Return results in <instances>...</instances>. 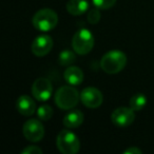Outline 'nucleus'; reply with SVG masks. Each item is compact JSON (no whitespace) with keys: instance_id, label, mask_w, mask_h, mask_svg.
<instances>
[{"instance_id":"nucleus-1","label":"nucleus","mask_w":154,"mask_h":154,"mask_svg":"<svg viewBox=\"0 0 154 154\" xmlns=\"http://www.w3.org/2000/svg\"><path fill=\"white\" fill-rule=\"evenodd\" d=\"M127 58L126 54L119 50H112L105 54L101 57L100 66L103 72L108 74H117L122 72L127 66Z\"/></svg>"},{"instance_id":"nucleus-2","label":"nucleus","mask_w":154,"mask_h":154,"mask_svg":"<svg viewBox=\"0 0 154 154\" xmlns=\"http://www.w3.org/2000/svg\"><path fill=\"white\" fill-rule=\"evenodd\" d=\"M80 94L74 86H62L57 90L54 97L55 103L61 110H71L78 103Z\"/></svg>"},{"instance_id":"nucleus-3","label":"nucleus","mask_w":154,"mask_h":154,"mask_svg":"<svg viewBox=\"0 0 154 154\" xmlns=\"http://www.w3.org/2000/svg\"><path fill=\"white\" fill-rule=\"evenodd\" d=\"M32 23L36 30L41 32H49L57 26L58 15L52 9H41L34 14Z\"/></svg>"},{"instance_id":"nucleus-4","label":"nucleus","mask_w":154,"mask_h":154,"mask_svg":"<svg viewBox=\"0 0 154 154\" xmlns=\"http://www.w3.org/2000/svg\"><path fill=\"white\" fill-rule=\"evenodd\" d=\"M56 146L62 154H76L80 150V141L77 135L68 128L60 131L57 135Z\"/></svg>"},{"instance_id":"nucleus-5","label":"nucleus","mask_w":154,"mask_h":154,"mask_svg":"<svg viewBox=\"0 0 154 154\" xmlns=\"http://www.w3.org/2000/svg\"><path fill=\"white\" fill-rule=\"evenodd\" d=\"M72 47L78 55H87L94 48V36L87 29L77 31L72 39Z\"/></svg>"},{"instance_id":"nucleus-6","label":"nucleus","mask_w":154,"mask_h":154,"mask_svg":"<svg viewBox=\"0 0 154 154\" xmlns=\"http://www.w3.org/2000/svg\"><path fill=\"white\" fill-rule=\"evenodd\" d=\"M22 133L26 139L32 143L40 141L45 136V127L38 119H29L23 124Z\"/></svg>"},{"instance_id":"nucleus-7","label":"nucleus","mask_w":154,"mask_h":154,"mask_svg":"<svg viewBox=\"0 0 154 154\" xmlns=\"http://www.w3.org/2000/svg\"><path fill=\"white\" fill-rule=\"evenodd\" d=\"M111 120L114 126L118 128H127L135 120V111L127 107L117 108L112 112Z\"/></svg>"},{"instance_id":"nucleus-8","label":"nucleus","mask_w":154,"mask_h":154,"mask_svg":"<svg viewBox=\"0 0 154 154\" xmlns=\"http://www.w3.org/2000/svg\"><path fill=\"white\" fill-rule=\"evenodd\" d=\"M53 87L48 78L39 77L34 82L32 86V94L38 101H47L51 97Z\"/></svg>"},{"instance_id":"nucleus-9","label":"nucleus","mask_w":154,"mask_h":154,"mask_svg":"<svg viewBox=\"0 0 154 154\" xmlns=\"http://www.w3.org/2000/svg\"><path fill=\"white\" fill-rule=\"evenodd\" d=\"M80 100L89 109H96L100 107L103 101V93L94 87H88L80 93Z\"/></svg>"},{"instance_id":"nucleus-10","label":"nucleus","mask_w":154,"mask_h":154,"mask_svg":"<svg viewBox=\"0 0 154 154\" xmlns=\"http://www.w3.org/2000/svg\"><path fill=\"white\" fill-rule=\"evenodd\" d=\"M53 49V39L49 35H39L32 42V53L37 57H43L48 55Z\"/></svg>"},{"instance_id":"nucleus-11","label":"nucleus","mask_w":154,"mask_h":154,"mask_svg":"<svg viewBox=\"0 0 154 154\" xmlns=\"http://www.w3.org/2000/svg\"><path fill=\"white\" fill-rule=\"evenodd\" d=\"M16 109L21 115L31 116L36 111V105L32 97L29 95H21L16 101Z\"/></svg>"},{"instance_id":"nucleus-12","label":"nucleus","mask_w":154,"mask_h":154,"mask_svg":"<svg viewBox=\"0 0 154 154\" xmlns=\"http://www.w3.org/2000/svg\"><path fill=\"white\" fill-rule=\"evenodd\" d=\"M85 116L80 110H71L63 117V125L68 129H75L82 126Z\"/></svg>"},{"instance_id":"nucleus-13","label":"nucleus","mask_w":154,"mask_h":154,"mask_svg":"<svg viewBox=\"0 0 154 154\" xmlns=\"http://www.w3.org/2000/svg\"><path fill=\"white\" fill-rule=\"evenodd\" d=\"M64 79L71 86H79L84 80V72L78 66H69L64 71Z\"/></svg>"},{"instance_id":"nucleus-14","label":"nucleus","mask_w":154,"mask_h":154,"mask_svg":"<svg viewBox=\"0 0 154 154\" xmlns=\"http://www.w3.org/2000/svg\"><path fill=\"white\" fill-rule=\"evenodd\" d=\"M66 9L71 15L80 16L89 10V2L87 0H69Z\"/></svg>"},{"instance_id":"nucleus-15","label":"nucleus","mask_w":154,"mask_h":154,"mask_svg":"<svg viewBox=\"0 0 154 154\" xmlns=\"http://www.w3.org/2000/svg\"><path fill=\"white\" fill-rule=\"evenodd\" d=\"M147 105V97L143 93H136L130 99V108L134 111H140Z\"/></svg>"},{"instance_id":"nucleus-16","label":"nucleus","mask_w":154,"mask_h":154,"mask_svg":"<svg viewBox=\"0 0 154 154\" xmlns=\"http://www.w3.org/2000/svg\"><path fill=\"white\" fill-rule=\"evenodd\" d=\"M76 59V55H75V51H71V50H63L58 56V62L60 66H69L73 63Z\"/></svg>"},{"instance_id":"nucleus-17","label":"nucleus","mask_w":154,"mask_h":154,"mask_svg":"<svg viewBox=\"0 0 154 154\" xmlns=\"http://www.w3.org/2000/svg\"><path fill=\"white\" fill-rule=\"evenodd\" d=\"M37 116L42 122L51 119V117L53 116V108L49 105H41L37 110Z\"/></svg>"},{"instance_id":"nucleus-18","label":"nucleus","mask_w":154,"mask_h":154,"mask_svg":"<svg viewBox=\"0 0 154 154\" xmlns=\"http://www.w3.org/2000/svg\"><path fill=\"white\" fill-rule=\"evenodd\" d=\"M101 10H99L98 8L95 7L94 9H91L90 11L88 12V15H87V19H88L89 23L91 24H96L99 22L101 18Z\"/></svg>"},{"instance_id":"nucleus-19","label":"nucleus","mask_w":154,"mask_h":154,"mask_svg":"<svg viewBox=\"0 0 154 154\" xmlns=\"http://www.w3.org/2000/svg\"><path fill=\"white\" fill-rule=\"evenodd\" d=\"M94 7L98 8L99 10H109L116 3V0H92Z\"/></svg>"},{"instance_id":"nucleus-20","label":"nucleus","mask_w":154,"mask_h":154,"mask_svg":"<svg viewBox=\"0 0 154 154\" xmlns=\"http://www.w3.org/2000/svg\"><path fill=\"white\" fill-rule=\"evenodd\" d=\"M21 154H42V150L37 146H28L22 150Z\"/></svg>"},{"instance_id":"nucleus-21","label":"nucleus","mask_w":154,"mask_h":154,"mask_svg":"<svg viewBox=\"0 0 154 154\" xmlns=\"http://www.w3.org/2000/svg\"><path fill=\"white\" fill-rule=\"evenodd\" d=\"M141 153H143L141 150L138 149L137 147H130L124 151V154H141Z\"/></svg>"}]
</instances>
